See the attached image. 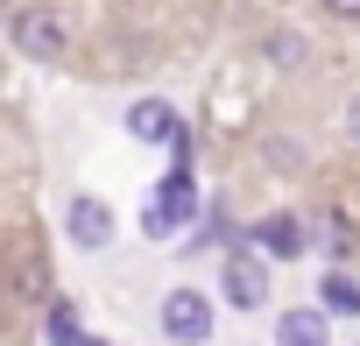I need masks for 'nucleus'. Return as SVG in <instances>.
Wrapping results in <instances>:
<instances>
[{
	"instance_id": "1",
	"label": "nucleus",
	"mask_w": 360,
	"mask_h": 346,
	"mask_svg": "<svg viewBox=\"0 0 360 346\" xmlns=\"http://www.w3.org/2000/svg\"><path fill=\"white\" fill-rule=\"evenodd\" d=\"M155 318H162V339H169V346H205L212 325H219V304H212L198 283H176V290L162 297Z\"/></svg>"
},
{
	"instance_id": "2",
	"label": "nucleus",
	"mask_w": 360,
	"mask_h": 346,
	"mask_svg": "<svg viewBox=\"0 0 360 346\" xmlns=\"http://www.w3.org/2000/svg\"><path fill=\"white\" fill-rule=\"evenodd\" d=\"M8 43L22 57H36V64H64L71 57V29H64L57 8H15L8 15Z\"/></svg>"
},
{
	"instance_id": "3",
	"label": "nucleus",
	"mask_w": 360,
	"mask_h": 346,
	"mask_svg": "<svg viewBox=\"0 0 360 346\" xmlns=\"http://www.w3.org/2000/svg\"><path fill=\"white\" fill-rule=\"evenodd\" d=\"M269 262L255 255V248H226V262H219V297L233 304V311H262L269 304Z\"/></svg>"
},
{
	"instance_id": "4",
	"label": "nucleus",
	"mask_w": 360,
	"mask_h": 346,
	"mask_svg": "<svg viewBox=\"0 0 360 346\" xmlns=\"http://www.w3.org/2000/svg\"><path fill=\"white\" fill-rule=\"evenodd\" d=\"M169 155H176V162H169V177L155 184V212H162L169 226H191V219H198V177H191V134H176V141H169Z\"/></svg>"
},
{
	"instance_id": "5",
	"label": "nucleus",
	"mask_w": 360,
	"mask_h": 346,
	"mask_svg": "<svg viewBox=\"0 0 360 346\" xmlns=\"http://www.w3.org/2000/svg\"><path fill=\"white\" fill-rule=\"evenodd\" d=\"M64 233H71V248H85V255H99V248H113V233H120V219H113V205H106V198H92V191H78V198L64 205Z\"/></svg>"
},
{
	"instance_id": "6",
	"label": "nucleus",
	"mask_w": 360,
	"mask_h": 346,
	"mask_svg": "<svg viewBox=\"0 0 360 346\" xmlns=\"http://www.w3.org/2000/svg\"><path fill=\"white\" fill-rule=\"evenodd\" d=\"M248 241H255V255H262V262H297V255L311 248V226H304L297 212H269V219H255V233H248Z\"/></svg>"
},
{
	"instance_id": "7",
	"label": "nucleus",
	"mask_w": 360,
	"mask_h": 346,
	"mask_svg": "<svg viewBox=\"0 0 360 346\" xmlns=\"http://www.w3.org/2000/svg\"><path fill=\"white\" fill-rule=\"evenodd\" d=\"M120 127H127L134 141H148V148H162V141L184 134V120H176V106H169V99H134V106L120 113Z\"/></svg>"
},
{
	"instance_id": "8",
	"label": "nucleus",
	"mask_w": 360,
	"mask_h": 346,
	"mask_svg": "<svg viewBox=\"0 0 360 346\" xmlns=\"http://www.w3.org/2000/svg\"><path fill=\"white\" fill-rule=\"evenodd\" d=\"M276 346H332V318L318 304H297L276 318Z\"/></svg>"
},
{
	"instance_id": "9",
	"label": "nucleus",
	"mask_w": 360,
	"mask_h": 346,
	"mask_svg": "<svg viewBox=\"0 0 360 346\" xmlns=\"http://www.w3.org/2000/svg\"><path fill=\"white\" fill-rule=\"evenodd\" d=\"M318 311H325V318H360V283H353L346 269H325V283H318Z\"/></svg>"
},
{
	"instance_id": "10",
	"label": "nucleus",
	"mask_w": 360,
	"mask_h": 346,
	"mask_svg": "<svg viewBox=\"0 0 360 346\" xmlns=\"http://www.w3.org/2000/svg\"><path fill=\"white\" fill-rule=\"evenodd\" d=\"M8 269H15V283L29 290V304H50V269H43V255H36V248H15V262H8Z\"/></svg>"
},
{
	"instance_id": "11",
	"label": "nucleus",
	"mask_w": 360,
	"mask_h": 346,
	"mask_svg": "<svg viewBox=\"0 0 360 346\" xmlns=\"http://www.w3.org/2000/svg\"><path fill=\"white\" fill-rule=\"evenodd\" d=\"M262 57H269L276 71H297V64H304L311 50H304V36H297V29H269V43H262Z\"/></svg>"
},
{
	"instance_id": "12",
	"label": "nucleus",
	"mask_w": 360,
	"mask_h": 346,
	"mask_svg": "<svg viewBox=\"0 0 360 346\" xmlns=\"http://www.w3.org/2000/svg\"><path fill=\"white\" fill-rule=\"evenodd\" d=\"M318 233H325V248H332V269L353 255V219L346 212H332V219H318Z\"/></svg>"
},
{
	"instance_id": "13",
	"label": "nucleus",
	"mask_w": 360,
	"mask_h": 346,
	"mask_svg": "<svg viewBox=\"0 0 360 346\" xmlns=\"http://www.w3.org/2000/svg\"><path fill=\"white\" fill-rule=\"evenodd\" d=\"M50 339H57V346H78V339H85V332H78V311H71L64 297H50Z\"/></svg>"
},
{
	"instance_id": "14",
	"label": "nucleus",
	"mask_w": 360,
	"mask_h": 346,
	"mask_svg": "<svg viewBox=\"0 0 360 346\" xmlns=\"http://www.w3.org/2000/svg\"><path fill=\"white\" fill-rule=\"evenodd\" d=\"M325 15H339V22H360V0H325Z\"/></svg>"
},
{
	"instance_id": "15",
	"label": "nucleus",
	"mask_w": 360,
	"mask_h": 346,
	"mask_svg": "<svg viewBox=\"0 0 360 346\" xmlns=\"http://www.w3.org/2000/svg\"><path fill=\"white\" fill-rule=\"evenodd\" d=\"M346 141H353V148H360V99H353V106H346Z\"/></svg>"
},
{
	"instance_id": "16",
	"label": "nucleus",
	"mask_w": 360,
	"mask_h": 346,
	"mask_svg": "<svg viewBox=\"0 0 360 346\" xmlns=\"http://www.w3.org/2000/svg\"><path fill=\"white\" fill-rule=\"evenodd\" d=\"M78 346H106V339H78Z\"/></svg>"
}]
</instances>
